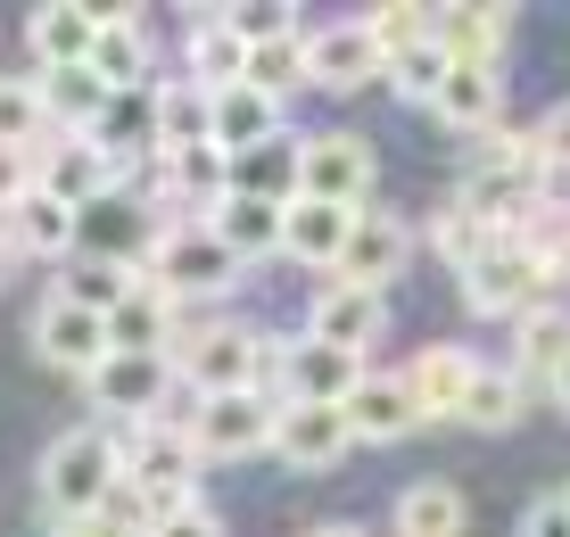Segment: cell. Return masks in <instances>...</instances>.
I'll list each match as a JSON object with an SVG mask.
<instances>
[{
    "label": "cell",
    "mask_w": 570,
    "mask_h": 537,
    "mask_svg": "<svg viewBox=\"0 0 570 537\" xmlns=\"http://www.w3.org/2000/svg\"><path fill=\"white\" fill-rule=\"evenodd\" d=\"M141 282L166 297V306H183V297H224L240 282V256L215 241L207 224H166L149 241V256H141Z\"/></svg>",
    "instance_id": "1"
},
{
    "label": "cell",
    "mask_w": 570,
    "mask_h": 537,
    "mask_svg": "<svg viewBox=\"0 0 570 537\" xmlns=\"http://www.w3.org/2000/svg\"><path fill=\"white\" fill-rule=\"evenodd\" d=\"M125 480V447H116V430H67V439L42 447V496H50V521L58 512H100L108 488Z\"/></svg>",
    "instance_id": "2"
},
{
    "label": "cell",
    "mask_w": 570,
    "mask_h": 537,
    "mask_svg": "<svg viewBox=\"0 0 570 537\" xmlns=\"http://www.w3.org/2000/svg\"><path fill=\"white\" fill-rule=\"evenodd\" d=\"M265 340H273V331H257V323H183V340H174V372H183L190 397L257 389Z\"/></svg>",
    "instance_id": "3"
},
{
    "label": "cell",
    "mask_w": 570,
    "mask_h": 537,
    "mask_svg": "<svg viewBox=\"0 0 570 537\" xmlns=\"http://www.w3.org/2000/svg\"><path fill=\"white\" fill-rule=\"evenodd\" d=\"M125 447V480L149 496V512H174V505H199V447H190V422H141V430H116Z\"/></svg>",
    "instance_id": "4"
},
{
    "label": "cell",
    "mask_w": 570,
    "mask_h": 537,
    "mask_svg": "<svg viewBox=\"0 0 570 537\" xmlns=\"http://www.w3.org/2000/svg\"><path fill=\"white\" fill-rule=\"evenodd\" d=\"M273 413L257 389H224V397H190V447L199 463H240V455L273 447Z\"/></svg>",
    "instance_id": "5"
},
{
    "label": "cell",
    "mask_w": 570,
    "mask_h": 537,
    "mask_svg": "<svg viewBox=\"0 0 570 537\" xmlns=\"http://www.w3.org/2000/svg\"><path fill=\"white\" fill-rule=\"evenodd\" d=\"M174 389H183L174 355H108V364L83 381L91 413H108V422H132V430H141V422H157Z\"/></svg>",
    "instance_id": "6"
},
{
    "label": "cell",
    "mask_w": 570,
    "mask_h": 537,
    "mask_svg": "<svg viewBox=\"0 0 570 537\" xmlns=\"http://www.w3.org/2000/svg\"><path fill=\"white\" fill-rule=\"evenodd\" d=\"M33 355L58 372H75V381H91V372L108 364V314H91L83 297L50 290L42 306H33Z\"/></svg>",
    "instance_id": "7"
},
{
    "label": "cell",
    "mask_w": 570,
    "mask_h": 537,
    "mask_svg": "<svg viewBox=\"0 0 570 537\" xmlns=\"http://www.w3.org/2000/svg\"><path fill=\"white\" fill-rule=\"evenodd\" d=\"M455 282H463V306L471 314H504V323H521L529 306H546L538 290H554V282H546V265L529 248H513V241H497L471 273H455Z\"/></svg>",
    "instance_id": "8"
},
{
    "label": "cell",
    "mask_w": 570,
    "mask_h": 537,
    "mask_svg": "<svg viewBox=\"0 0 570 537\" xmlns=\"http://www.w3.org/2000/svg\"><path fill=\"white\" fill-rule=\"evenodd\" d=\"M149 241H157V215L132 191H108L75 215V256H100V265H141Z\"/></svg>",
    "instance_id": "9"
},
{
    "label": "cell",
    "mask_w": 570,
    "mask_h": 537,
    "mask_svg": "<svg viewBox=\"0 0 570 537\" xmlns=\"http://www.w3.org/2000/svg\"><path fill=\"white\" fill-rule=\"evenodd\" d=\"M405 256H414V224H397V215L364 207V215H356V232H347V256H340V273H331V282L389 297V282L405 273Z\"/></svg>",
    "instance_id": "10"
},
{
    "label": "cell",
    "mask_w": 570,
    "mask_h": 537,
    "mask_svg": "<svg viewBox=\"0 0 570 537\" xmlns=\"http://www.w3.org/2000/svg\"><path fill=\"white\" fill-rule=\"evenodd\" d=\"M372 141L356 133H314L306 141V166H298V198H331V207H364L372 198Z\"/></svg>",
    "instance_id": "11"
},
{
    "label": "cell",
    "mask_w": 570,
    "mask_h": 537,
    "mask_svg": "<svg viewBox=\"0 0 570 537\" xmlns=\"http://www.w3.org/2000/svg\"><path fill=\"white\" fill-rule=\"evenodd\" d=\"M364 355H340V348H323V340H289L282 348V406H347L356 397V381H364Z\"/></svg>",
    "instance_id": "12"
},
{
    "label": "cell",
    "mask_w": 570,
    "mask_h": 537,
    "mask_svg": "<svg viewBox=\"0 0 570 537\" xmlns=\"http://www.w3.org/2000/svg\"><path fill=\"white\" fill-rule=\"evenodd\" d=\"M306 67H314V91H364V84L389 75V58H381L364 17H347V26H314L306 33Z\"/></svg>",
    "instance_id": "13"
},
{
    "label": "cell",
    "mask_w": 570,
    "mask_h": 537,
    "mask_svg": "<svg viewBox=\"0 0 570 537\" xmlns=\"http://www.w3.org/2000/svg\"><path fill=\"white\" fill-rule=\"evenodd\" d=\"M381 331H389V297H372V290L331 282V290L306 297V340H323V348H340V355H364Z\"/></svg>",
    "instance_id": "14"
},
{
    "label": "cell",
    "mask_w": 570,
    "mask_h": 537,
    "mask_svg": "<svg viewBox=\"0 0 570 537\" xmlns=\"http://www.w3.org/2000/svg\"><path fill=\"white\" fill-rule=\"evenodd\" d=\"M83 141L100 149L108 166H125V183H132L141 166H157V84H149V91H116Z\"/></svg>",
    "instance_id": "15"
},
{
    "label": "cell",
    "mask_w": 570,
    "mask_h": 537,
    "mask_svg": "<svg viewBox=\"0 0 570 537\" xmlns=\"http://www.w3.org/2000/svg\"><path fill=\"white\" fill-rule=\"evenodd\" d=\"M347 447H356V430H347L340 406H282L273 413V455L289 471H331Z\"/></svg>",
    "instance_id": "16"
},
{
    "label": "cell",
    "mask_w": 570,
    "mask_h": 537,
    "mask_svg": "<svg viewBox=\"0 0 570 537\" xmlns=\"http://www.w3.org/2000/svg\"><path fill=\"white\" fill-rule=\"evenodd\" d=\"M33 183H42V191L58 198V207H75V215H83L91 198H108V191H116V166L83 141V133H58V141H50L42 157H33Z\"/></svg>",
    "instance_id": "17"
},
{
    "label": "cell",
    "mask_w": 570,
    "mask_h": 537,
    "mask_svg": "<svg viewBox=\"0 0 570 537\" xmlns=\"http://www.w3.org/2000/svg\"><path fill=\"white\" fill-rule=\"evenodd\" d=\"M356 215H364V207H331V198H289V207H282V256H298V265H314V273H340Z\"/></svg>",
    "instance_id": "18"
},
{
    "label": "cell",
    "mask_w": 570,
    "mask_h": 537,
    "mask_svg": "<svg viewBox=\"0 0 570 537\" xmlns=\"http://www.w3.org/2000/svg\"><path fill=\"white\" fill-rule=\"evenodd\" d=\"M340 413H347V430H356L364 447H389V439H405V430H422V406H414V381H405V372H364Z\"/></svg>",
    "instance_id": "19"
},
{
    "label": "cell",
    "mask_w": 570,
    "mask_h": 537,
    "mask_svg": "<svg viewBox=\"0 0 570 537\" xmlns=\"http://www.w3.org/2000/svg\"><path fill=\"white\" fill-rule=\"evenodd\" d=\"M480 364H488V355H471V348H455V340L422 348L414 364H405L422 422H455V413H463V397H471V381H480Z\"/></svg>",
    "instance_id": "20"
},
{
    "label": "cell",
    "mask_w": 570,
    "mask_h": 537,
    "mask_svg": "<svg viewBox=\"0 0 570 537\" xmlns=\"http://www.w3.org/2000/svg\"><path fill=\"white\" fill-rule=\"evenodd\" d=\"M91 42H100V9L42 0V9L26 17V50L42 58V75H58V67H91Z\"/></svg>",
    "instance_id": "21"
},
{
    "label": "cell",
    "mask_w": 570,
    "mask_h": 537,
    "mask_svg": "<svg viewBox=\"0 0 570 537\" xmlns=\"http://www.w3.org/2000/svg\"><path fill=\"white\" fill-rule=\"evenodd\" d=\"M183 84H199L207 99L232 91V84H248V42H240V33H224V17H215V9H199V17H190V33H183Z\"/></svg>",
    "instance_id": "22"
},
{
    "label": "cell",
    "mask_w": 570,
    "mask_h": 537,
    "mask_svg": "<svg viewBox=\"0 0 570 537\" xmlns=\"http://www.w3.org/2000/svg\"><path fill=\"white\" fill-rule=\"evenodd\" d=\"M513 26H521V9H439V50L455 58V67H497L504 75Z\"/></svg>",
    "instance_id": "23"
},
{
    "label": "cell",
    "mask_w": 570,
    "mask_h": 537,
    "mask_svg": "<svg viewBox=\"0 0 570 537\" xmlns=\"http://www.w3.org/2000/svg\"><path fill=\"white\" fill-rule=\"evenodd\" d=\"M174 340H183V306H166L149 282L108 314V355H174Z\"/></svg>",
    "instance_id": "24"
},
{
    "label": "cell",
    "mask_w": 570,
    "mask_h": 537,
    "mask_svg": "<svg viewBox=\"0 0 570 537\" xmlns=\"http://www.w3.org/2000/svg\"><path fill=\"white\" fill-rule=\"evenodd\" d=\"M91 75H100L108 91H149V33H141V9H100Z\"/></svg>",
    "instance_id": "25"
},
{
    "label": "cell",
    "mask_w": 570,
    "mask_h": 537,
    "mask_svg": "<svg viewBox=\"0 0 570 537\" xmlns=\"http://www.w3.org/2000/svg\"><path fill=\"white\" fill-rule=\"evenodd\" d=\"M199 224L224 241L240 265H257V256H282V207H265V198H240V191H224L215 207L199 215Z\"/></svg>",
    "instance_id": "26"
},
{
    "label": "cell",
    "mask_w": 570,
    "mask_h": 537,
    "mask_svg": "<svg viewBox=\"0 0 570 537\" xmlns=\"http://www.w3.org/2000/svg\"><path fill=\"white\" fill-rule=\"evenodd\" d=\"M273 133H289V125H282V99H265V91H248V84L215 91V133H207V141L224 149V157H248V149H265Z\"/></svg>",
    "instance_id": "27"
},
{
    "label": "cell",
    "mask_w": 570,
    "mask_h": 537,
    "mask_svg": "<svg viewBox=\"0 0 570 537\" xmlns=\"http://www.w3.org/2000/svg\"><path fill=\"white\" fill-rule=\"evenodd\" d=\"M298 166H306V141H298V133H273L265 149L232 157V191L265 198V207H289V198H298Z\"/></svg>",
    "instance_id": "28"
},
{
    "label": "cell",
    "mask_w": 570,
    "mask_h": 537,
    "mask_svg": "<svg viewBox=\"0 0 570 537\" xmlns=\"http://www.w3.org/2000/svg\"><path fill=\"white\" fill-rule=\"evenodd\" d=\"M0 232H9V248H17V256H75V207H58L42 183L17 198L9 215H0Z\"/></svg>",
    "instance_id": "29"
},
{
    "label": "cell",
    "mask_w": 570,
    "mask_h": 537,
    "mask_svg": "<svg viewBox=\"0 0 570 537\" xmlns=\"http://www.w3.org/2000/svg\"><path fill=\"white\" fill-rule=\"evenodd\" d=\"M562 364H570V306H529L513 323V372H521V389L529 381H554Z\"/></svg>",
    "instance_id": "30"
},
{
    "label": "cell",
    "mask_w": 570,
    "mask_h": 537,
    "mask_svg": "<svg viewBox=\"0 0 570 537\" xmlns=\"http://www.w3.org/2000/svg\"><path fill=\"white\" fill-rule=\"evenodd\" d=\"M430 108H439L455 133H497V116H504V75H497V67H446V91L430 99Z\"/></svg>",
    "instance_id": "31"
},
{
    "label": "cell",
    "mask_w": 570,
    "mask_h": 537,
    "mask_svg": "<svg viewBox=\"0 0 570 537\" xmlns=\"http://www.w3.org/2000/svg\"><path fill=\"white\" fill-rule=\"evenodd\" d=\"M215 99L199 84H157V157H183V149H215Z\"/></svg>",
    "instance_id": "32"
},
{
    "label": "cell",
    "mask_w": 570,
    "mask_h": 537,
    "mask_svg": "<svg viewBox=\"0 0 570 537\" xmlns=\"http://www.w3.org/2000/svg\"><path fill=\"white\" fill-rule=\"evenodd\" d=\"M248 91H265V99H298L314 91V67H306V33H273V42L248 50Z\"/></svg>",
    "instance_id": "33"
},
{
    "label": "cell",
    "mask_w": 570,
    "mask_h": 537,
    "mask_svg": "<svg viewBox=\"0 0 570 537\" xmlns=\"http://www.w3.org/2000/svg\"><path fill=\"white\" fill-rule=\"evenodd\" d=\"M33 84H42V99H50V125H58V133H91V125H100V108L116 99L91 67H58V75H33Z\"/></svg>",
    "instance_id": "34"
},
{
    "label": "cell",
    "mask_w": 570,
    "mask_h": 537,
    "mask_svg": "<svg viewBox=\"0 0 570 537\" xmlns=\"http://www.w3.org/2000/svg\"><path fill=\"white\" fill-rule=\"evenodd\" d=\"M463 521H471V505L446 480H414L397 496V537H463Z\"/></svg>",
    "instance_id": "35"
},
{
    "label": "cell",
    "mask_w": 570,
    "mask_h": 537,
    "mask_svg": "<svg viewBox=\"0 0 570 537\" xmlns=\"http://www.w3.org/2000/svg\"><path fill=\"white\" fill-rule=\"evenodd\" d=\"M521 372L513 364H480V381H471V397H463V413H455V422L463 430H513L521 422Z\"/></svg>",
    "instance_id": "36"
},
{
    "label": "cell",
    "mask_w": 570,
    "mask_h": 537,
    "mask_svg": "<svg viewBox=\"0 0 570 537\" xmlns=\"http://www.w3.org/2000/svg\"><path fill=\"white\" fill-rule=\"evenodd\" d=\"M42 141H50V99H42V84H9V75H0V149L42 157Z\"/></svg>",
    "instance_id": "37"
},
{
    "label": "cell",
    "mask_w": 570,
    "mask_h": 537,
    "mask_svg": "<svg viewBox=\"0 0 570 537\" xmlns=\"http://www.w3.org/2000/svg\"><path fill=\"white\" fill-rule=\"evenodd\" d=\"M430 248H439V256H446L455 273H471V265H480L488 248H497V224H480V215H471L463 198H446V207L430 215Z\"/></svg>",
    "instance_id": "38"
},
{
    "label": "cell",
    "mask_w": 570,
    "mask_h": 537,
    "mask_svg": "<svg viewBox=\"0 0 570 537\" xmlns=\"http://www.w3.org/2000/svg\"><path fill=\"white\" fill-rule=\"evenodd\" d=\"M132 290H141V265H100V256H75V273H67V297H83L91 314H116Z\"/></svg>",
    "instance_id": "39"
},
{
    "label": "cell",
    "mask_w": 570,
    "mask_h": 537,
    "mask_svg": "<svg viewBox=\"0 0 570 537\" xmlns=\"http://www.w3.org/2000/svg\"><path fill=\"white\" fill-rule=\"evenodd\" d=\"M364 26H372V42H381V58H405V50L439 42V9H414V0H397V9H372Z\"/></svg>",
    "instance_id": "40"
},
{
    "label": "cell",
    "mask_w": 570,
    "mask_h": 537,
    "mask_svg": "<svg viewBox=\"0 0 570 537\" xmlns=\"http://www.w3.org/2000/svg\"><path fill=\"white\" fill-rule=\"evenodd\" d=\"M446 67H455V58H446L439 42H422V50L389 58V91H397V99H422V108H430V99L446 91Z\"/></svg>",
    "instance_id": "41"
},
{
    "label": "cell",
    "mask_w": 570,
    "mask_h": 537,
    "mask_svg": "<svg viewBox=\"0 0 570 537\" xmlns=\"http://www.w3.org/2000/svg\"><path fill=\"white\" fill-rule=\"evenodd\" d=\"M215 17H224V33H240L248 50H257V42H273V33H306L289 0H232V9H215Z\"/></svg>",
    "instance_id": "42"
},
{
    "label": "cell",
    "mask_w": 570,
    "mask_h": 537,
    "mask_svg": "<svg viewBox=\"0 0 570 537\" xmlns=\"http://www.w3.org/2000/svg\"><path fill=\"white\" fill-rule=\"evenodd\" d=\"M529 141H538V166H546V174H570V99L546 116L538 133H529Z\"/></svg>",
    "instance_id": "43"
},
{
    "label": "cell",
    "mask_w": 570,
    "mask_h": 537,
    "mask_svg": "<svg viewBox=\"0 0 570 537\" xmlns=\"http://www.w3.org/2000/svg\"><path fill=\"white\" fill-rule=\"evenodd\" d=\"M149 537H224V521H215L207 505H174V512H157Z\"/></svg>",
    "instance_id": "44"
},
{
    "label": "cell",
    "mask_w": 570,
    "mask_h": 537,
    "mask_svg": "<svg viewBox=\"0 0 570 537\" xmlns=\"http://www.w3.org/2000/svg\"><path fill=\"white\" fill-rule=\"evenodd\" d=\"M521 537H570V505L562 496H538V505L521 512Z\"/></svg>",
    "instance_id": "45"
},
{
    "label": "cell",
    "mask_w": 570,
    "mask_h": 537,
    "mask_svg": "<svg viewBox=\"0 0 570 537\" xmlns=\"http://www.w3.org/2000/svg\"><path fill=\"white\" fill-rule=\"evenodd\" d=\"M26 191H33V157L26 149H0V215H9Z\"/></svg>",
    "instance_id": "46"
},
{
    "label": "cell",
    "mask_w": 570,
    "mask_h": 537,
    "mask_svg": "<svg viewBox=\"0 0 570 537\" xmlns=\"http://www.w3.org/2000/svg\"><path fill=\"white\" fill-rule=\"evenodd\" d=\"M50 537H132L125 521H108V512H58Z\"/></svg>",
    "instance_id": "47"
},
{
    "label": "cell",
    "mask_w": 570,
    "mask_h": 537,
    "mask_svg": "<svg viewBox=\"0 0 570 537\" xmlns=\"http://www.w3.org/2000/svg\"><path fill=\"white\" fill-rule=\"evenodd\" d=\"M306 537H364L356 521H323V529H306Z\"/></svg>",
    "instance_id": "48"
},
{
    "label": "cell",
    "mask_w": 570,
    "mask_h": 537,
    "mask_svg": "<svg viewBox=\"0 0 570 537\" xmlns=\"http://www.w3.org/2000/svg\"><path fill=\"white\" fill-rule=\"evenodd\" d=\"M546 389H554V406L570 413V364H562V372H554V381H546Z\"/></svg>",
    "instance_id": "49"
},
{
    "label": "cell",
    "mask_w": 570,
    "mask_h": 537,
    "mask_svg": "<svg viewBox=\"0 0 570 537\" xmlns=\"http://www.w3.org/2000/svg\"><path fill=\"white\" fill-rule=\"evenodd\" d=\"M17 265V248H9V232H0V273H9Z\"/></svg>",
    "instance_id": "50"
},
{
    "label": "cell",
    "mask_w": 570,
    "mask_h": 537,
    "mask_svg": "<svg viewBox=\"0 0 570 537\" xmlns=\"http://www.w3.org/2000/svg\"><path fill=\"white\" fill-rule=\"evenodd\" d=\"M562 505H570V488H562Z\"/></svg>",
    "instance_id": "51"
}]
</instances>
